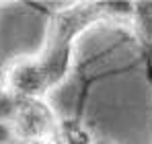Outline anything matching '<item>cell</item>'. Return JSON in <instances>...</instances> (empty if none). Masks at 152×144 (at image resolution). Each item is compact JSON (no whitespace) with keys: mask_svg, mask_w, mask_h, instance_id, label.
<instances>
[{"mask_svg":"<svg viewBox=\"0 0 152 144\" xmlns=\"http://www.w3.org/2000/svg\"><path fill=\"white\" fill-rule=\"evenodd\" d=\"M134 4L129 2H95V4H76L64 8L51 17L50 33L41 58L12 70L10 84L25 97H37L58 84L70 68V51L74 37L88 25L99 19L113 15L132 12Z\"/></svg>","mask_w":152,"mask_h":144,"instance_id":"6da1fadb","label":"cell"},{"mask_svg":"<svg viewBox=\"0 0 152 144\" xmlns=\"http://www.w3.org/2000/svg\"><path fill=\"white\" fill-rule=\"evenodd\" d=\"M97 144H109V142H97Z\"/></svg>","mask_w":152,"mask_h":144,"instance_id":"7a4b0ae2","label":"cell"}]
</instances>
